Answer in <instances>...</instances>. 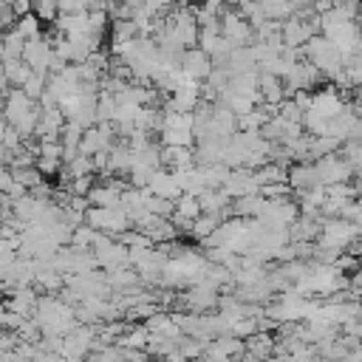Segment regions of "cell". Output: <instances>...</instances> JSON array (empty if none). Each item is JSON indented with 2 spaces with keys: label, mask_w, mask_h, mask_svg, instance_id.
<instances>
[{
  "label": "cell",
  "mask_w": 362,
  "mask_h": 362,
  "mask_svg": "<svg viewBox=\"0 0 362 362\" xmlns=\"http://www.w3.org/2000/svg\"><path fill=\"white\" fill-rule=\"evenodd\" d=\"M303 48H305V59H311V62H314V65H317L328 79H331V76L345 65V62H342L339 48H337L325 34H314Z\"/></svg>",
  "instance_id": "6da1fadb"
},
{
  "label": "cell",
  "mask_w": 362,
  "mask_h": 362,
  "mask_svg": "<svg viewBox=\"0 0 362 362\" xmlns=\"http://www.w3.org/2000/svg\"><path fill=\"white\" fill-rule=\"evenodd\" d=\"M221 34L229 37L235 45H252L255 42V25L240 14L238 6H226L221 14Z\"/></svg>",
  "instance_id": "7a4b0ae2"
},
{
  "label": "cell",
  "mask_w": 362,
  "mask_h": 362,
  "mask_svg": "<svg viewBox=\"0 0 362 362\" xmlns=\"http://www.w3.org/2000/svg\"><path fill=\"white\" fill-rule=\"evenodd\" d=\"M317 164V173H320V181L328 187V184H337V181H351L354 178V164L348 161V156L342 153H328V156H320L314 158Z\"/></svg>",
  "instance_id": "3957f363"
},
{
  "label": "cell",
  "mask_w": 362,
  "mask_h": 362,
  "mask_svg": "<svg viewBox=\"0 0 362 362\" xmlns=\"http://www.w3.org/2000/svg\"><path fill=\"white\" fill-rule=\"evenodd\" d=\"M23 59H25L31 68H37V71H48V68H51V59H54V42H51V37L42 34V37L25 40Z\"/></svg>",
  "instance_id": "277c9868"
},
{
  "label": "cell",
  "mask_w": 362,
  "mask_h": 362,
  "mask_svg": "<svg viewBox=\"0 0 362 362\" xmlns=\"http://www.w3.org/2000/svg\"><path fill=\"white\" fill-rule=\"evenodd\" d=\"M181 68L187 71V76H189V79L204 82V79L212 74L215 62H212V57H209L201 45H192V48H187V51L181 54Z\"/></svg>",
  "instance_id": "5b68a950"
},
{
  "label": "cell",
  "mask_w": 362,
  "mask_h": 362,
  "mask_svg": "<svg viewBox=\"0 0 362 362\" xmlns=\"http://www.w3.org/2000/svg\"><path fill=\"white\" fill-rule=\"evenodd\" d=\"M161 158L167 170H184L195 164V147L189 144H161Z\"/></svg>",
  "instance_id": "8992f818"
},
{
  "label": "cell",
  "mask_w": 362,
  "mask_h": 362,
  "mask_svg": "<svg viewBox=\"0 0 362 362\" xmlns=\"http://www.w3.org/2000/svg\"><path fill=\"white\" fill-rule=\"evenodd\" d=\"M288 184L294 187V192L322 184L320 181V173H317V164L314 161H297V164H291L288 167Z\"/></svg>",
  "instance_id": "52a82bcc"
},
{
  "label": "cell",
  "mask_w": 362,
  "mask_h": 362,
  "mask_svg": "<svg viewBox=\"0 0 362 362\" xmlns=\"http://www.w3.org/2000/svg\"><path fill=\"white\" fill-rule=\"evenodd\" d=\"M34 74V68L17 57V59H3V88H11V85H25V79Z\"/></svg>",
  "instance_id": "ba28073f"
},
{
  "label": "cell",
  "mask_w": 362,
  "mask_h": 362,
  "mask_svg": "<svg viewBox=\"0 0 362 362\" xmlns=\"http://www.w3.org/2000/svg\"><path fill=\"white\" fill-rule=\"evenodd\" d=\"M260 90H263L266 102H272V105H280L283 99H288L286 96V79L272 74V71H263V68H260Z\"/></svg>",
  "instance_id": "9c48e42d"
},
{
  "label": "cell",
  "mask_w": 362,
  "mask_h": 362,
  "mask_svg": "<svg viewBox=\"0 0 362 362\" xmlns=\"http://www.w3.org/2000/svg\"><path fill=\"white\" fill-rule=\"evenodd\" d=\"M141 37V28L136 20L130 17H119V20H110V42H127V40H136Z\"/></svg>",
  "instance_id": "30bf717a"
},
{
  "label": "cell",
  "mask_w": 362,
  "mask_h": 362,
  "mask_svg": "<svg viewBox=\"0 0 362 362\" xmlns=\"http://www.w3.org/2000/svg\"><path fill=\"white\" fill-rule=\"evenodd\" d=\"M221 221H223V215H215V212H201L195 221H192V238H198V240H206L218 226H221Z\"/></svg>",
  "instance_id": "8fae6325"
},
{
  "label": "cell",
  "mask_w": 362,
  "mask_h": 362,
  "mask_svg": "<svg viewBox=\"0 0 362 362\" xmlns=\"http://www.w3.org/2000/svg\"><path fill=\"white\" fill-rule=\"evenodd\" d=\"M161 144H189L195 147V130L192 127H167L158 133Z\"/></svg>",
  "instance_id": "7c38bea8"
},
{
  "label": "cell",
  "mask_w": 362,
  "mask_h": 362,
  "mask_svg": "<svg viewBox=\"0 0 362 362\" xmlns=\"http://www.w3.org/2000/svg\"><path fill=\"white\" fill-rule=\"evenodd\" d=\"M23 48H25V37L17 31V28H8L3 34V59H17L23 57Z\"/></svg>",
  "instance_id": "4fadbf2b"
},
{
  "label": "cell",
  "mask_w": 362,
  "mask_h": 362,
  "mask_svg": "<svg viewBox=\"0 0 362 362\" xmlns=\"http://www.w3.org/2000/svg\"><path fill=\"white\" fill-rule=\"evenodd\" d=\"M25 40H34V37H42V20L34 14V11H28V14H23V17H17V25H14Z\"/></svg>",
  "instance_id": "5bb4252c"
},
{
  "label": "cell",
  "mask_w": 362,
  "mask_h": 362,
  "mask_svg": "<svg viewBox=\"0 0 362 362\" xmlns=\"http://www.w3.org/2000/svg\"><path fill=\"white\" fill-rule=\"evenodd\" d=\"M48 79H51V71H37V68H34V74L25 79L23 88H25V93H28L31 99H40V96L48 90Z\"/></svg>",
  "instance_id": "9a60e30c"
},
{
  "label": "cell",
  "mask_w": 362,
  "mask_h": 362,
  "mask_svg": "<svg viewBox=\"0 0 362 362\" xmlns=\"http://www.w3.org/2000/svg\"><path fill=\"white\" fill-rule=\"evenodd\" d=\"M96 226H90L88 221L85 223H79L76 229H74V238H71V246H76V249H93V240H96Z\"/></svg>",
  "instance_id": "2e32d148"
},
{
  "label": "cell",
  "mask_w": 362,
  "mask_h": 362,
  "mask_svg": "<svg viewBox=\"0 0 362 362\" xmlns=\"http://www.w3.org/2000/svg\"><path fill=\"white\" fill-rule=\"evenodd\" d=\"M42 23H54L59 17V3L57 0H34V8H31Z\"/></svg>",
  "instance_id": "e0dca14e"
},
{
  "label": "cell",
  "mask_w": 362,
  "mask_h": 362,
  "mask_svg": "<svg viewBox=\"0 0 362 362\" xmlns=\"http://www.w3.org/2000/svg\"><path fill=\"white\" fill-rule=\"evenodd\" d=\"M359 8H362V0H334V11L342 20H356Z\"/></svg>",
  "instance_id": "ac0fdd59"
},
{
  "label": "cell",
  "mask_w": 362,
  "mask_h": 362,
  "mask_svg": "<svg viewBox=\"0 0 362 362\" xmlns=\"http://www.w3.org/2000/svg\"><path fill=\"white\" fill-rule=\"evenodd\" d=\"M40 156H42V158L65 161V144H62V139H57V141H42V144H40Z\"/></svg>",
  "instance_id": "d6986e66"
},
{
  "label": "cell",
  "mask_w": 362,
  "mask_h": 362,
  "mask_svg": "<svg viewBox=\"0 0 362 362\" xmlns=\"http://www.w3.org/2000/svg\"><path fill=\"white\" fill-rule=\"evenodd\" d=\"M93 184H96V175H76V178H71L68 189H71L74 195H88V192L93 189Z\"/></svg>",
  "instance_id": "ffe728a7"
},
{
  "label": "cell",
  "mask_w": 362,
  "mask_h": 362,
  "mask_svg": "<svg viewBox=\"0 0 362 362\" xmlns=\"http://www.w3.org/2000/svg\"><path fill=\"white\" fill-rule=\"evenodd\" d=\"M62 164H65V161H57V158H42V156L37 158V167H40L45 175H57V173L62 170Z\"/></svg>",
  "instance_id": "44dd1931"
},
{
  "label": "cell",
  "mask_w": 362,
  "mask_h": 362,
  "mask_svg": "<svg viewBox=\"0 0 362 362\" xmlns=\"http://www.w3.org/2000/svg\"><path fill=\"white\" fill-rule=\"evenodd\" d=\"M314 8H317L320 14H325V11L334 8V0H314Z\"/></svg>",
  "instance_id": "7402d4cb"
},
{
  "label": "cell",
  "mask_w": 362,
  "mask_h": 362,
  "mask_svg": "<svg viewBox=\"0 0 362 362\" xmlns=\"http://www.w3.org/2000/svg\"><path fill=\"white\" fill-rule=\"evenodd\" d=\"M356 25H359V34H362V8H359V14H356Z\"/></svg>",
  "instance_id": "603a6c76"
},
{
  "label": "cell",
  "mask_w": 362,
  "mask_h": 362,
  "mask_svg": "<svg viewBox=\"0 0 362 362\" xmlns=\"http://www.w3.org/2000/svg\"><path fill=\"white\" fill-rule=\"evenodd\" d=\"M122 3H133V0H122Z\"/></svg>",
  "instance_id": "cb8c5ba5"
}]
</instances>
